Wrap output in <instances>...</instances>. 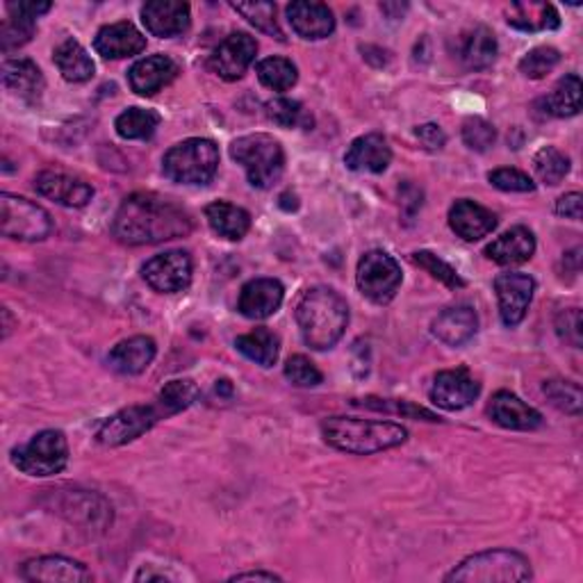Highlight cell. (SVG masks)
Here are the masks:
<instances>
[{
  "label": "cell",
  "instance_id": "cell-1",
  "mask_svg": "<svg viewBox=\"0 0 583 583\" xmlns=\"http://www.w3.org/2000/svg\"><path fill=\"white\" fill-rule=\"evenodd\" d=\"M194 231V221L185 208L160 194H130L117 210L112 233L124 244H160L185 237Z\"/></svg>",
  "mask_w": 583,
  "mask_h": 583
},
{
  "label": "cell",
  "instance_id": "cell-2",
  "mask_svg": "<svg viewBox=\"0 0 583 583\" xmlns=\"http://www.w3.org/2000/svg\"><path fill=\"white\" fill-rule=\"evenodd\" d=\"M297 324L301 328L303 342L326 351L340 342L349 324V306L333 287H312L303 292L297 303Z\"/></svg>",
  "mask_w": 583,
  "mask_h": 583
},
{
  "label": "cell",
  "instance_id": "cell-3",
  "mask_svg": "<svg viewBox=\"0 0 583 583\" xmlns=\"http://www.w3.org/2000/svg\"><path fill=\"white\" fill-rule=\"evenodd\" d=\"M324 440L345 454L370 456L409 440V431L394 422L361 419V417H328L322 422Z\"/></svg>",
  "mask_w": 583,
  "mask_h": 583
},
{
  "label": "cell",
  "instance_id": "cell-4",
  "mask_svg": "<svg viewBox=\"0 0 583 583\" xmlns=\"http://www.w3.org/2000/svg\"><path fill=\"white\" fill-rule=\"evenodd\" d=\"M533 576L529 558L513 549H488L467 556L444 576L458 583H515Z\"/></svg>",
  "mask_w": 583,
  "mask_h": 583
},
{
  "label": "cell",
  "instance_id": "cell-5",
  "mask_svg": "<svg viewBox=\"0 0 583 583\" xmlns=\"http://www.w3.org/2000/svg\"><path fill=\"white\" fill-rule=\"evenodd\" d=\"M231 158L244 167L249 183L258 190L272 187L285 169V153L272 134H244L231 144Z\"/></svg>",
  "mask_w": 583,
  "mask_h": 583
},
{
  "label": "cell",
  "instance_id": "cell-6",
  "mask_svg": "<svg viewBox=\"0 0 583 583\" xmlns=\"http://www.w3.org/2000/svg\"><path fill=\"white\" fill-rule=\"evenodd\" d=\"M219 169V146L212 140L192 138L171 146L163 158V171L178 185H208Z\"/></svg>",
  "mask_w": 583,
  "mask_h": 583
},
{
  "label": "cell",
  "instance_id": "cell-7",
  "mask_svg": "<svg viewBox=\"0 0 583 583\" xmlns=\"http://www.w3.org/2000/svg\"><path fill=\"white\" fill-rule=\"evenodd\" d=\"M12 465L28 477H55L69 465V442L62 431H41L30 442L14 446Z\"/></svg>",
  "mask_w": 583,
  "mask_h": 583
},
{
  "label": "cell",
  "instance_id": "cell-8",
  "mask_svg": "<svg viewBox=\"0 0 583 583\" xmlns=\"http://www.w3.org/2000/svg\"><path fill=\"white\" fill-rule=\"evenodd\" d=\"M0 229L10 239L41 242L51 235L53 219L35 200L5 192L0 196Z\"/></svg>",
  "mask_w": 583,
  "mask_h": 583
},
{
  "label": "cell",
  "instance_id": "cell-9",
  "mask_svg": "<svg viewBox=\"0 0 583 583\" xmlns=\"http://www.w3.org/2000/svg\"><path fill=\"white\" fill-rule=\"evenodd\" d=\"M401 267L386 251H367L358 262L355 283L363 297L376 306H386L397 297L401 287Z\"/></svg>",
  "mask_w": 583,
  "mask_h": 583
},
{
  "label": "cell",
  "instance_id": "cell-10",
  "mask_svg": "<svg viewBox=\"0 0 583 583\" xmlns=\"http://www.w3.org/2000/svg\"><path fill=\"white\" fill-rule=\"evenodd\" d=\"M165 419L158 403H142V406H128L103 422L96 440L105 446H121L142 438L155 424Z\"/></svg>",
  "mask_w": 583,
  "mask_h": 583
},
{
  "label": "cell",
  "instance_id": "cell-11",
  "mask_svg": "<svg viewBox=\"0 0 583 583\" xmlns=\"http://www.w3.org/2000/svg\"><path fill=\"white\" fill-rule=\"evenodd\" d=\"M142 276L155 292L176 295L192 283V258L187 251L178 249L158 254L142 267Z\"/></svg>",
  "mask_w": 583,
  "mask_h": 583
},
{
  "label": "cell",
  "instance_id": "cell-12",
  "mask_svg": "<svg viewBox=\"0 0 583 583\" xmlns=\"http://www.w3.org/2000/svg\"><path fill=\"white\" fill-rule=\"evenodd\" d=\"M258 41L246 33H233L223 39L210 57V69L223 80H239L254 64Z\"/></svg>",
  "mask_w": 583,
  "mask_h": 583
},
{
  "label": "cell",
  "instance_id": "cell-13",
  "mask_svg": "<svg viewBox=\"0 0 583 583\" xmlns=\"http://www.w3.org/2000/svg\"><path fill=\"white\" fill-rule=\"evenodd\" d=\"M481 392V384L465 367L438 372L431 386V401L442 411H463Z\"/></svg>",
  "mask_w": 583,
  "mask_h": 583
},
{
  "label": "cell",
  "instance_id": "cell-14",
  "mask_svg": "<svg viewBox=\"0 0 583 583\" xmlns=\"http://www.w3.org/2000/svg\"><path fill=\"white\" fill-rule=\"evenodd\" d=\"M495 292L500 301V318L506 326H518L533 301L535 281L522 272H508L495 278Z\"/></svg>",
  "mask_w": 583,
  "mask_h": 583
},
{
  "label": "cell",
  "instance_id": "cell-15",
  "mask_svg": "<svg viewBox=\"0 0 583 583\" xmlns=\"http://www.w3.org/2000/svg\"><path fill=\"white\" fill-rule=\"evenodd\" d=\"M142 24L153 37L171 39L190 30L192 12L187 3L178 0H151L142 8Z\"/></svg>",
  "mask_w": 583,
  "mask_h": 583
},
{
  "label": "cell",
  "instance_id": "cell-16",
  "mask_svg": "<svg viewBox=\"0 0 583 583\" xmlns=\"http://www.w3.org/2000/svg\"><path fill=\"white\" fill-rule=\"evenodd\" d=\"M35 190L60 206L82 208L94 198V187L64 171H41L35 178Z\"/></svg>",
  "mask_w": 583,
  "mask_h": 583
},
{
  "label": "cell",
  "instance_id": "cell-17",
  "mask_svg": "<svg viewBox=\"0 0 583 583\" xmlns=\"http://www.w3.org/2000/svg\"><path fill=\"white\" fill-rule=\"evenodd\" d=\"M21 576L26 581H43V583H85L92 581L89 572L80 560L66 556H39L30 558L21 566Z\"/></svg>",
  "mask_w": 583,
  "mask_h": 583
},
{
  "label": "cell",
  "instance_id": "cell-18",
  "mask_svg": "<svg viewBox=\"0 0 583 583\" xmlns=\"http://www.w3.org/2000/svg\"><path fill=\"white\" fill-rule=\"evenodd\" d=\"M485 413L492 422L500 424L502 429H510V431H535L543 426L541 413L527 406L520 397H515L513 392H506V390L497 392L490 399Z\"/></svg>",
  "mask_w": 583,
  "mask_h": 583
},
{
  "label": "cell",
  "instance_id": "cell-19",
  "mask_svg": "<svg viewBox=\"0 0 583 583\" xmlns=\"http://www.w3.org/2000/svg\"><path fill=\"white\" fill-rule=\"evenodd\" d=\"M283 297L285 289L281 281L256 278L242 287L237 310L246 320H267L272 318L274 312H278V308L283 306Z\"/></svg>",
  "mask_w": 583,
  "mask_h": 583
},
{
  "label": "cell",
  "instance_id": "cell-20",
  "mask_svg": "<svg viewBox=\"0 0 583 583\" xmlns=\"http://www.w3.org/2000/svg\"><path fill=\"white\" fill-rule=\"evenodd\" d=\"M178 74H181V69H178V64L171 57L151 55L132 64V69L128 72V82L134 94L153 96L171 85Z\"/></svg>",
  "mask_w": 583,
  "mask_h": 583
},
{
  "label": "cell",
  "instance_id": "cell-21",
  "mask_svg": "<svg viewBox=\"0 0 583 583\" xmlns=\"http://www.w3.org/2000/svg\"><path fill=\"white\" fill-rule=\"evenodd\" d=\"M495 33L485 26H475L456 37V55L469 72H485L497 60Z\"/></svg>",
  "mask_w": 583,
  "mask_h": 583
},
{
  "label": "cell",
  "instance_id": "cell-22",
  "mask_svg": "<svg viewBox=\"0 0 583 583\" xmlns=\"http://www.w3.org/2000/svg\"><path fill=\"white\" fill-rule=\"evenodd\" d=\"M450 226L465 242H479L497 229V215L477 200L461 198L450 210Z\"/></svg>",
  "mask_w": 583,
  "mask_h": 583
},
{
  "label": "cell",
  "instance_id": "cell-23",
  "mask_svg": "<svg viewBox=\"0 0 583 583\" xmlns=\"http://www.w3.org/2000/svg\"><path fill=\"white\" fill-rule=\"evenodd\" d=\"M94 49L105 60H124L140 55L146 49V37L130 21H119V24H109L99 30Z\"/></svg>",
  "mask_w": 583,
  "mask_h": 583
},
{
  "label": "cell",
  "instance_id": "cell-24",
  "mask_svg": "<svg viewBox=\"0 0 583 583\" xmlns=\"http://www.w3.org/2000/svg\"><path fill=\"white\" fill-rule=\"evenodd\" d=\"M392 163V151L384 134H363L351 142L345 165L355 173H384Z\"/></svg>",
  "mask_w": 583,
  "mask_h": 583
},
{
  "label": "cell",
  "instance_id": "cell-25",
  "mask_svg": "<svg viewBox=\"0 0 583 583\" xmlns=\"http://www.w3.org/2000/svg\"><path fill=\"white\" fill-rule=\"evenodd\" d=\"M287 21L292 30H295L301 39H310V41L326 39L335 30V16L331 8L324 3L297 0V3L287 5Z\"/></svg>",
  "mask_w": 583,
  "mask_h": 583
},
{
  "label": "cell",
  "instance_id": "cell-26",
  "mask_svg": "<svg viewBox=\"0 0 583 583\" xmlns=\"http://www.w3.org/2000/svg\"><path fill=\"white\" fill-rule=\"evenodd\" d=\"M433 335L450 347H463L475 338L479 331V318L475 308L469 306H454L442 310L433 320Z\"/></svg>",
  "mask_w": 583,
  "mask_h": 583
},
{
  "label": "cell",
  "instance_id": "cell-27",
  "mask_svg": "<svg viewBox=\"0 0 583 583\" xmlns=\"http://www.w3.org/2000/svg\"><path fill=\"white\" fill-rule=\"evenodd\" d=\"M3 85L26 103H37L43 89H47V80H43L41 69L28 57L8 60L3 64Z\"/></svg>",
  "mask_w": 583,
  "mask_h": 583
},
{
  "label": "cell",
  "instance_id": "cell-28",
  "mask_svg": "<svg viewBox=\"0 0 583 583\" xmlns=\"http://www.w3.org/2000/svg\"><path fill=\"white\" fill-rule=\"evenodd\" d=\"M485 258L502 267L524 264L535 254V237L529 229L515 226L485 246Z\"/></svg>",
  "mask_w": 583,
  "mask_h": 583
},
{
  "label": "cell",
  "instance_id": "cell-29",
  "mask_svg": "<svg viewBox=\"0 0 583 583\" xmlns=\"http://www.w3.org/2000/svg\"><path fill=\"white\" fill-rule=\"evenodd\" d=\"M155 353H158V347H155L153 338H146V335H134V338L119 342L107 353V365L119 374L138 376L153 363Z\"/></svg>",
  "mask_w": 583,
  "mask_h": 583
},
{
  "label": "cell",
  "instance_id": "cell-30",
  "mask_svg": "<svg viewBox=\"0 0 583 583\" xmlns=\"http://www.w3.org/2000/svg\"><path fill=\"white\" fill-rule=\"evenodd\" d=\"M206 219L219 237L231 242L242 239L251 229V215L239 206L229 204V200H215V204H210L206 208Z\"/></svg>",
  "mask_w": 583,
  "mask_h": 583
},
{
  "label": "cell",
  "instance_id": "cell-31",
  "mask_svg": "<svg viewBox=\"0 0 583 583\" xmlns=\"http://www.w3.org/2000/svg\"><path fill=\"white\" fill-rule=\"evenodd\" d=\"M55 66L66 82H87L94 78L96 64L76 39H64L53 53Z\"/></svg>",
  "mask_w": 583,
  "mask_h": 583
},
{
  "label": "cell",
  "instance_id": "cell-32",
  "mask_svg": "<svg viewBox=\"0 0 583 583\" xmlns=\"http://www.w3.org/2000/svg\"><path fill=\"white\" fill-rule=\"evenodd\" d=\"M506 21L522 33L556 30L560 26V16L549 3H513L506 10Z\"/></svg>",
  "mask_w": 583,
  "mask_h": 583
},
{
  "label": "cell",
  "instance_id": "cell-33",
  "mask_svg": "<svg viewBox=\"0 0 583 583\" xmlns=\"http://www.w3.org/2000/svg\"><path fill=\"white\" fill-rule=\"evenodd\" d=\"M235 347L242 355L249 358L260 367H274L281 353V340L274 331H269L267 326H260L251 333L239 335L235 340Z\"/></svg>",
  "mask_w": 583,
  "mask_h": 583
},
{
  "label": "cell",
  "instance_id": "cell-34",
  "mask_svg": "<svg viewBox=\"0 0 583 583\" xmlns=\"http://www.w3.org/2000/svg\"><path fill=\"white\" fill-rule=\"evenodd\" d=\"M163 117L155 109L146 107H128L117 117L115 128L124 140H151L155 130L160 128Z\"/></svg>",
  "mask_w": 583,
  "mask_h": 583
},
{
  "label": "cell",
  "instance_id": "cell-35",
  "mask_svg": "<svg viewBox=\"0 0 583 583\" xmlns=\"http://www.w3.org/2000/svg\"><path fill=\"white\" fill-rule=\"evenodd\" d=\"M547 112L552 117L566 119L579 115L581 109V78L570 74L566 78H560L558 85L554 87V92L545 99Z\"/></svg>",
  "mask_w": 583,
  "mask_h": 583
},
{
  "label": "cell",
  "instance_id": "cell-36",
  "mask_svg": "<svg viewBox=\"0 0 583 583\" xmlns=\"http://www.w3.org/2000/svg\"><path fill=\"white\" fill-rule=\"evenodd\" d=\"M198 397H200V390H198V386L194 384V380L173 378L160 390L155 403H158V409L163 411L165 417H171V415L187 411L192 403H196Z\"/></svg>",
  "mask_w": 583,
  "mask_h": 583
},
{
  "label": "cell",
  "instance_id": "cell-37",
  "mask_svg": "<svg viewBox=\"0 0 583 583\" xmlns=\"http://www.w3.org/2000/svg\"><path fill=\"white\" fill-rule=\"evenodd\" d=\"M258 80L267 87V89H274V92H287V89H292L297 85L299 80V72L297 66L292 64L289 60L285 57H267L258 64Z\"/></svg>",
  "mask_w": 583,
  "mask_h": 583
},
{
  "label": "cell",
  "instance_id": "cell-38",
  "mask_svg": "<svg viewBox=\"0 0 583 583\" xmlns=\"http://www.w3.org/2000/svg\"><path fill=\"white\" fill-rule=\"evenodd\" d=\"M533 171L545 185H558L570 173V158L556 146H543L533 158Z\"/></svg>",
  "mask_w": 583,
  "mask_h": 583
},
{
  "label": "cell",
  "instance_id": "cell-39",
  "mask_svg": "<svg viewBox=\"0 0 583 583\" xmlns=\"http://www.w3.org/2000/svg\"><path fill=\"white\" fill-rule=\"evenodd\" d=\"M231 8L242 14L251 26L262 30L264 35L274 37L278 41H285L283 30L278 28L276 21V5L274 3H260V0H249V3H231Z\"/></svg>",
  "mask_w": 583,
  "mask_h": 583
},
{
  "label": "cell",
  "instance_id": "cell-40",
  "mask_svg": "<svg viewBox=\"0 0 583 583\" xmlns=\"http://www.w3.org/2000/svg\"><path fill=\"white\" fill-rule=\"evenodd\" d=\"M35 30V18L10 12V18H5L3 26H0V49H3V53L21 49L33 39Z\"/></svg>",
  "mask_w": 583,
  "mask_h": 583
},
{
  "label": "cell",
  "instance_id": "cell-41",
  "mask_svg": "<svg viewBox=\"0 0 583 583\" xmlns=\"http://www.w3.org/2000/svg\"><path fill=\"white\" fill-rule=\"evenodd\" d=\"M545 394L558 411H566L570 415L581 413L583 394H581V388L572 384V380H547Z\"/></svg>",
  "mask_w": 583,
  "mask_h": 583
},
{
  "label": "cell",
  "instance_id": "cell-42",
  "mask_svg": "<svg viewBox=\"0 0 583 583\" xmlns=\"http://www.w3.org/2000/svg\"><path fill=\"white\" fill-rule=\"evenodd\" d=\"M560 62V53L552 47H537L533 51H529L522 60H520V72L531 78V80H541L545 78L549 72H554Z\"/></svg>",
  "mask_w": 583,
  "mask_h": 583
},
{
  "label": "cell",
  "instance_id": "cell-43",
  "mask_svg": "<svg viewBox=\"0 0 583 583\" xmlns=\"http://www.w3.org/2000/svg\"><path fill=\"white\" fill-rule=\"evenodd\" d=\"M413 262H417L419 267H424L426 272H429L433 278H438L440 283H444L450 289H461L465 287V281L461 278V274L452 264H446L442 258H438L431 251H415L413 254Z\"/></svg>",
  "mask_w": 583,
  "mask_h": 583
},
{
  "label": "cell",
  "instance_id": "cell-44",
  "mask_svg": "<svg viewBox=\"0 0 583 583\" xmlns=\"http://www.w3.org/2000/svg\"><path fill=\"white\" fill-rule=\"evenodd\" d=\"M285 378L297 388H318L322 384V372L306 355H292L285 363Z\"/></svg>",
  "mask_w": 583,
  "mask_h": 583
},
{
  "label": "cell",
  "instance_id": "cell-45",
  "mask_svg": "<svg viewBox=\"0 0 583 583\" xmlns=\"http://www.w3.org/2000/svg\"><path fill=\"white\" fill-rule=\"evenodd\" d=\"M358 406H365L372 411H384V413H394L403 417H413V419H424V422H440V417L431 411H426L422 406H415L411 401H388V399H363Z\"/></svg>",
  "mask_w": 583,
  "mask_h": 583
},
{
  "label": "cell",
  "instance_id": "cell-46",
  "mask_svg": "<svg viewBox=\"0 0 583 583\" xmlns=\"http://www.w3.org/2000/svg\"><path fill=\"white\" fill-rule=\"evenodd\" d=\"M497 140V130L490 121L481 117H472L463 124V142L469 151L485 153Z\"/></svg>",
  "mask_w": 583,
  "mask_h": 583
},
{
  "label": "cell",
  "instance_id": "cell-47",
  "mask_svg": "<svg viewBox=\"0 0 583 583\" xmlns=\"http://www.w3.org/2000/svg\"><path fill=\"white\" fill-rule=\"evenodd\" d=\"M267 117L281 128H297L306 124V109L299 101L276 99L267 103Z\"/></svg>",
  "mask_w": 583,
  "mask_h": 583
},
{
  "label": "cell",
  "instance_id": "cell-48",
  "mask_svg": "<svg viewBox=\"0 0 583 583\" xmlns=\"http://www.w3.org/2000/svg\"><path fill=\"white\" fill-rule=\"evenodd\" d=\"M488 181L492 187H497L502 192H518V194H529L535 190V183L531 181V178L520 171V169H495L488 173Z\"/></svg>",
  "mask_w": 583,
  "mask_h": 583
},
{
  "label": "cell",
  "instance_id": "cell-49",
  "mask_svg": "<svg viewBox=\"0 0 583 583\" xmlns=\"http://www.w3.org/2000/svg\"><path fill=\"white\" fill-rule=\"evenodd\" d=\"M556 333L560 335V340H566L572 347H581L583 342V331H581V310L579 308H568L556 318Z\"/></svg>",
  "mask_w": 583,
  "mask_h": 583
},
{
  "label": "cell",
  "instance_id": "cell-50",
  "mask_svg": "<svg viewBox=\"0 0 583 583\" xmlns=\"http://www.w3.org/2000/svg\"><path fill=\"white\" fill-rule=\"evenodd\" d=\"M415 134H417V140L422 142V146L426 151H440L446 144V134L436 124H424V126H419L415 130Z\"/></svg>",
  "mask_w": 583,
  "mask_h": 583
},
{
  "label": "cell",
  "instance_id": "cell-51",
  "mask_svg": "<svg viewBox=\"0 0 583 583\" xmlns=\"http://www.w3.org/2000/svg\"><path fill=\"white\" fill-rule=\"evenodd\" d=\"M581 208H583V196L579 192L566 194L556 200V215L574 219V221L581 219Z\"/></svg>",
  "mask_w": 583,
  "mask_h": 583
},
{
  "label": "cell",
  "instance_id": "cell-52",
  "mask_svg": "<svg viewBox=\"0 0 583 583\" xmlns=\"http://www.w3.org/2000/svg\"><path fill=\"white\" fill-rule=\"evenodd\" d=\"M51 10V3H35V0H18V3H8V12L24 14L30 18H39Z\"/></svg>",
  "mask_w": 583,
  "mask_h": 583
},
{
  "label": "cell",
  "instance_id": "cell-53",
  "mask_svg": "<svg viewBox=\"0 0 583 583\" xmlns=\"http://www.w3.org/2000/svg\"><path fill=\"white\" fill-rule=\"evenodd\" d=\"M246 579H260V581H281V576H278V574H274V572H262V570H256V572H242V574L231 576V581H246Z\"/></svg>",
  "mask_w": 583,
  "mask_h": 583
},
{
  "label": "cell",
  "instance_id": "cell-54",
  "mask_svg": "<svg viewBox=\"0 0 583 583\" xmlns=\"http://www.w3.org/2000/svg\"><path fill=\"white\" fill-rule=\"evenodd\" d=\"M3 318H5V335H3V338H10V333H12V322H10V310H8V308L3 310Z\"/></svg>",
  "mask_w": 583,
  "mask_h": 583
}]
</instances>
